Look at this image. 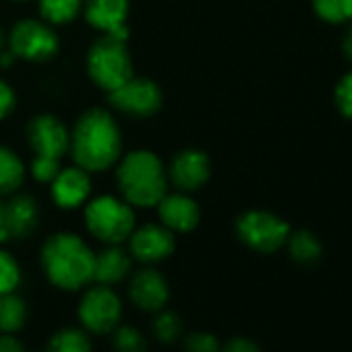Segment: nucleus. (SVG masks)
I'll return each instance as SVG.
<instances>
[{"label":"nucleus","instance_id":"dca6fc26","mask_svg":"<svg viewBox=\"0 0 352 352\" xmlns=\"http://www.w3.org/2000/svg\"><path fill=\"white\" fill-rule=\"evenodd\" d=\"M40 220V210L36 199L30 195H15L7 206H3V224H0V236L7 241L28 239Z\"/></svg>","mask_w":352,"mask_h":352},{"label":"nucleus","instance_id":"9d476101","mask_svg":"<svg viewBox=\"0 0 352 352\" xmlns=\"http://www.w3.org/2000/svg\"><path fill=\"white\" fill-rule=\"evenodd\" d=\"M126 243L131 257L143 265H157L166 261L176 249L174 232L162 224H145L135 228Z\"/></svg>","mask_w":352,"mask_h":352},{"label":"nucleus","instance_id":"c9c22d12","mask_svg":"<svg viewBox=\"0 0 352 352\" xmlns=\"http://www.w3.org/2000/svg\"><path fill=\"white\" fill-rule=\"evenodd\" d=\"M0 224H3V204H0Z\"/></svg>","mask_w":352,"mask_h":352},{"label":"nucleus","instance_id":"9b49d317","mask_svg":"<svg viewBox=\"0 0 352 352\" xmlns=\"http://www.w3.org/2000/svg\"><path fill=\"white\" fill-rule=\"evenodd\" d=\"M129 300L143 313H157L170 300V284L153 265H145L129 278Z\"/></svg>","mask_w":352,"mask_h":352},{"label":"nucleus","instance_id":"7c9ffc66","mask_svg":"<svg viewBox=\"0 0 352 352\" xmlns=\"http://www.w3.org/2000/svg\"><path fill=\"white\" fill-rule=\"evenodd\" d=\"M15 104H17V98H15L13 87L7 81L0 79V120H5L15 110Z\"/></svg>","mask_w":352,"mask_h":352},{"label":"nucleus","instance_id":"20e7f679","mask_svg":"<svg viewBox=\"0 0 352 352\" xmlns=\"http://www.w3.org/2000/svg\"><path fill=\"white\" fill-rule=\"evenodd\" d=\"M85 228L104 245H122L135 230V212L122 197L100 195L85 206Z\"/></svg>","mask_w":352,"mask_h":352},{"label":"nucleus","instance_id":"e433bc0d","mask_svg":"<svg viewBox=\"0 0 352 352\" xmlns=\"http://www.w3.org/2000/svg\"><path fill=\"white\" fill-rule=\"evenodd\" d=\"M15 3H23V0H15Z\"/></svg>","mask_w":352,"mask_h":352},{"label":"nucleus","instance_id":"2f4dec72","mask_svg":"<svg viewBox=\"0 0 352 352\" xmlns=\"http://www.w3.org/2000/svg\"><path fill=\"white\" fill-rule=\"evenodd\" d=\"M220 352H261V348L251 338L236 336V338H230L228 342H224Z\"/></svg>","mask_w":352,"mask_h":352},{"label":"nucleus","instance_id":"39448f33","mask_svg":"<svg viewBox=\"0 0 352 352\" xmlns=\"http://www.w3.org/2000/svg\"><path fill=\"white\" fill-rule=\"evenodd\" d=\"M87 73L91 81L108 94L131 79L135 73L126 40L104 34L87 52Z\"/></svg>","mask_w":352,"mask_h":352},{"label":"nucleus","instance_id":"aec40b11","mask_svg":"<svg viewBox=\"0 0 352 352\" xmlns=\"http://www.w3.org/2000/svg\"><path fill=\"white\" fill-rule=\"evenodd\" d=\"M28 317V302L17 292L0 296V333H19L25 327Z\"/></svg>","mask_w":352,"mask_h":352},{"label":"nucleus","instance_id":"cd10ccee","mask_svg":"<svg viewBox=\"0 0 352 352\" xmlns=\"http://www.w3.org/2000/svg\"><path fill=\"white\" fill-rule=\"evenodd\" d=\"M183 350L185 352H220L222 342L212 331H191L183 336Z\"/></svg>","mask_w":352,"mask_h":352},{"label":"nucleus","instance_id":"412c9836","mask_svg":"<svg viewBox=\"0 0 352 352\" xmlns=\"http://www.w3.org/2000/svg\"><path fill=\"white\" fill-rule=\"evenodd\" d=\"M46 352H94V344L89 333L81 325H67L50 336Z\"/></svg>","mask_w":352,"mask_h":352},{"label":"nucleus","instance_id":"1a4fd4ad","mask_svg":"<svg viewBox=\"0 0 352 352\" xmlns=\"http://www.w3.org/2000/svg\"><path fill=\"white\" fill-rule=\"evenodd\" d=\"M110 104L133 118H149L162 108V91L147 77H131L108 94Z\"/></svg>","mask_w":352,"mask_h":352},{"label":"nucleus","instance_id":"423d86ee","mask_svg":"<svg viewBox=\"0 0 352 352\" xmlns=\"http://www.w3.org/2000/svg\"><path fill=\"white\" fill-rule=\"evenodd\" d=\"M77 305V321L91 336H110L122 321V300L112 286L96 284L83 288Z\"/></svg>","mask_w":352,"mask_h":352},{"label":"nucleus","instance_id":"393cba45","mask_svg":"<svg viewBox=\"0 0 352 352\" xmlns=\"http://www.w3.org/2000/svg\"><path fill=\"white\" fill-rule=\"evenodd\" d=\"M110 346H112V352H147L149 342H147L145 333L141 329H137L135 325L120 323L110 333Z\"/></svg>","mask_w":352,"mask_h":352},{"label":"nucleus","instance_id":"4be33fe9","mask_svg":"<svg viewBox=\"0 0 352 352\" xmlns=\"http://www.w3.org/2000/svg\"><path fill=\"white\" fill-rule=\"evenodd\" d=\"M151 333L157 344H164V346L179 344L185 336V321L179 313H174L170 309H162L153 313Z\"/></svg>","mask_w":352,"mask_h":352},{"label":"nucleus","instance_id":"473e14b6","mask_svg":"<svg viewBox=\"0 0 352 352\" xmlns=\"http://www.w3.org/2000/svg\"><path fill=\"white\" fill-rule=\"evenodd\" d=\"M0 352H25V346L15 333H0Z\"/></svg>","mask_w":352,"mask_h":352},{"label":"nucleus","instance_id":"4468645a","mask_svg":"<svg viewBox=\"0 0 352 352\" xmlns=\"http://www.w3.org/2000/svg\"><path fill=\"white\" fill-rule=\"evenodd\" d=\"M155 208H157L160 224L172 230L174 234L193 232L201 222V210L197 201L183 191L172 195L166 193Z\"/></svg>","mask_w":352,"mask_h":352},{"label":"nucleus","instance_id":"6e6552de","mask_svg":"<svg viewBox=\"0 0 352 352\" xmlns=\"http://www.w3.org/2000/svg\"><path fill=\"white\" fill-rule=\"evenodd\" d=\"M58 36L52 25L40 19H23L19 21L9 36V50L15 58H23L30 63H46L58 52Z\"/></svg>","mask_w":352,"mask_h":352},{"label":"nucleus","instance_id":"a211bd4d","mask_svg":"<svg viewBox=\"0 0 352 352\" xmlns=\"http://www.w3.org/2000/svg\"><path fill=\"white\" fill-rule=\"evenodd\" d=\"M83 13L87 23L102 34L126 30L129 0H85Z\"/></svg>","mask_w":352,"mask_h":352},{"label":"nucleus","instance_id":"ddd939ff","mask_svg":"<svg viewBox=\"0 0 352 352\" xmlns=\"http://www.w3.org/2000/svg\"><path fill=\"white\" fill-rule=\"evenodd\" d=\"M28 141L36 155L63 160L69 151L71 135L60 118L52 114H42L28 124Z\"/></svg>","mask_w":352,"mask_h":352},{"label":"nucleus","instance_id":"72a5a7b5","mask_svg":"<svg viewBox=\"0 0 352 352\" xmlns=\"http://www.w3.org/2000/svg\"><path fill=\"white\" fill-rule=\"evenodd\" d=\"M342 48H344V54H346V58L352 63V28H350V32L346 34V38H344V44H342Z\"/></svg>","mask_w":352,"mask_h":352},{"label":"nucleus","instance_id":"6ab92c4d","mask_svg":"<svg viewBox=\"0 0 352 352\" xmlns=\"http://www.w3.org/2000/svg\"><path fill=\"white\" fill-rule=\"evenodd\" d=\"M23 160L7 145H0V195L15 193L25 181Z\"/></svg>","mask_w":352,"mask_h":352},{"label":"nucleus","instance_id":"c85d7f7f","mask_svg":"<svg viewBox=\"0 0 352 352\" xmlns=\"http://www.w3.org/2000/svg\"><path fill=\"white\" fill-rule=\"evenodd\" d=\"M60 160H54V157H42V155H36L32 166H30V172L32 176L38 181V183H52L54 176L60 172Z\"/></svg>","mask_w":352,"mask_h":352},{"label":"nucleus","instance_id":"b1692460","mask_svg":"<svg viewBox=\"0 0 352 352\" xmlns=\"http://www.w3.org/2000/svg\"><path fill=\"white\" fill-rule=\"evenodd\" d=\"M85 0H40V15L50 25H65L79 17Z\"/></svg>","mask_w":352,"mask_h":352},{"label":"nucleus","instance_id":"f8f14e48","mask_svg":"<svg viewBox=\"0 0 352 352\" xmlns=\"http://www.w3.org/2000/svg\"><path fill=\"white\" fill-rule=\"evenodd\" d=\"M170 183L183 191L193 193L199 191L212 176V162L206 151L201 149H181L170 162L168 168Z\"/></svg>","mask_w":352,"mask_h":352},{"label":"nucleus","instance_id":"bb28decb","mask_svg":"<svg viewBox=\"0 0 352 352\" xmlns=\"http://www.w3.org/2000/svg\"><path fill=\"white\" fill-rule=\"evenodd\" d=\"M19 284H21V267L17 259L9 251L0 249V296L17 292Z\"/></svg>","mask_w":352,"mask_h":352},{"label":"nucleus","instance_id":"2eb2a0df","mask_svg":"<svg viewBox=\"0 0 352 352\" xmlns=\"http://www.w3.org/2000/svg\"><path fill=\"white\" fill-rule=\"evenodd\" d=\"M52 199L63 210H77L89 201L91 195V181L89 172L79 168L77 164L71 168H60L50 185Z\"/></svg>","mask_w":352,"mask_h":352},{"label":"nucleus","instance_id":"c756f323","mask_svg":"<svg viewBox=\"0 0 352 352\" xmlns=\"http://www.w3.org/2000/svg\"><path fill=\"white\" fill-rule=\"evenodd\" d=\"M336 106L346 118L352 120V71L346 73L336 87Z\"/></svg>","mask_w":352,"mask_h":352},{"label":"nucleus","instance_id":"7ed1b4c3","mask_svg":"<svg viewBox=\"0 0 352 352\" xmlns=\"http://www.w3.org/2000/svg\"><path fill=\"white\" fill-rule=\"evenodd\" d=\"M116 183L129 206L155 208L168 193V172L153 151L137 149L118 160Z\"/></svg>","mask_w":352,"mask_h":352},{"label":"nucleus","instance_id":"5701e85b","mask_svg":"<svg viewBox=\"0 0 352 352\" xmlns=\"http://www.w3.org/2000/svg\"><path fill=\"white\" fill-rule=\"evenodd\" d=\"M286 247H288L290 257L300 265H313L323 255V247H321L319 239L309 230L290 232V236L286 241Z\"/></svg>","mask_w":352,"mask_h":352},{"label":"nucleus","instance_id":"f257e3e1","mask_svg":"<svg viewBox=\"0 0 352 352\" xmlns=\"http://www.w3.org/2000/svg\"><path fill=\"white\" fill-rule=\"evenodd\" d=\"M71 153L79 168L102 172L118 164L122 153V135L114 116L102 108L83 112L71 133Z\"/></svg>","mask_w":352,"mask_h":352},{"label":"nucleus","instance_id":"a878e982","mask_svg":"<svg viewBox=\"0 0 352 352\" xmlns=\"http://www.w3.org/2000/svg\"><path fill=\"white\" fill-rule=\"evenodd\" d=\"M313 9L321 21L331 25L352 19V0H313Z\"/></svg>","mask_w":352,"mask_h":352},{"label":"nucleus","instance_id":"f704fd0d","mask_svg":"<svg viewBox=\"0 0 352 352\" xmlns=\"http://www.w3.org/2000/svg\"><path fill=\"white\" fill-rule=\"evenodd\" d=\"M5 44H7V34H5L3 30H0V52L5 50Z\"/></svg>","mask_w":352,"mask_h":352},{"label":"nucleus","instance_id":"f3484780","mask_svg":"<svg viewBox=\"0 0 352 352\" xmlns=\"http://www.w3.org/2000/svg\"><path fill=\"white\" fill-rule=\"evenodd\" d=\"M133 257L120 245H106L96 253L94 261V282L104 286H116L131 276Z\"/></svg>","mask_w":352,"mask_h":352},{"label":"nucleus","instance_id":"0eeeda50","mask_svg":"<svg viewBox=\"0 0 352 352\" xmlns=\"http://www.w3.org/2000/svg\"><path fill=\"white\" fill-rule=\"evenodd\" d=\"M234 228L239 241L257 253H276L286 245L292 232L286 220L263 210H251L241 214Z\"/></svg>","mask_w":352,"mask_h":352},{"label":"nucleus","instance_id":"f03ea898","mask_svg":"<svg viewBox=\"0 0 352 352\" xmlns=\"http://www.w3.org/2000/svg\"><path fill=\"white\" fill-rule=\"evenodd\" d=\"M96 253L75 232L52 234L40 253L46 280L65 292H77L94 282Z\"/></svg>","mask_w":352,"mask_h":352}]
</instances>
